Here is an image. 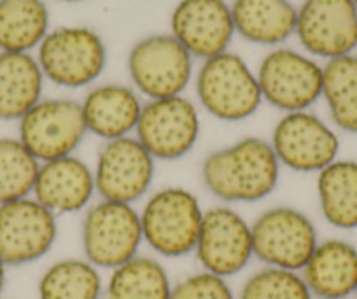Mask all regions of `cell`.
Returning <instances> with one entry per match:
<instances>
[{
	"mask_svg": "<svg viewBox=\"0 0 357 299\" xmlns=\"http://www.w3.org/2000/svg\"><path fill=\"white\" fill-rule=\"evenodd\" d=\"M172 36L191 56L226 53L235 33L231 8L225 0H181L172 13Z\"/></svg>",
	"mask_w": 357,
	"mask_h": 299,
	"instance_id": "16",
	"label": "cell"
},
{
	"mask_svg": "<svg viewBox=\"0 0 357 299\" xmlns=\"http://www.w3.org/2000/svg\"><path fill=\"white\" fill-rule=\"evenodd\" d=\"M18 130L20 142L39 163L72 156L88 133L81 104L68 98L40 100L20 119Z\"/></svg>",
	"mask_w": 357,
	"mask_h": 299,
	"instance_id": "7",
	"label": "cell"
},
{
	"mask_svg": "<svg viewBox=\"0 0 357 299\" xmlns=\"http://www.w3.org/2000/svg\"><path fill=\"white\" fill-rule=\"evenodd\" d=\"M81 240L84 259L112 271L139 256L144 243L140 214L133 205L102 199L86 212Z\"/></svg>",
	"mask_w": 357,
	"mask_h": 299,
	"instance_id": "4",
	"label": "cell"
},
{
	"mask_svg": "<svg viewBox=\"0 0 357 299\" xmlns=\"http://www.w3.org/2000/svg\"><path fill=\"white\" fill-rule=\"evenodd\" d=\"M254 257L264 266L300 271L319 243L317 228L293 207H273L250 224Z\"/></svg>",
	"mask_w": 357,
	"mask_h": 299,
	"instance_id": "5",
	"label": "cell"
},
{
	"mask_svg": "<svg viewBox=\"0 0 357 299\" xmlns=\"http://www.w3.org/2000/svg\"><path fill=\"white\" fill-rule=\"evenodd\" d=\"M172 287L170 275L160 261L137 256L111 271L104 299H170Z\"/></svg>",
	"mask_w": 357,
	"mask_h": 299,
	"instance_id": "24",
	"label": "cell"
},
{
	"mask_svg": "<svg viewBox=\"0 0 357 299\" xmlns=\"http://www.w3.org/2000/svg\"><path fill=\"white\" fill-rule=\"evenodd\" d=\"M39 167L20 139L0 137V205L33 194Z\"/></svg>",
	"mask_w": 357,
	"mask_h": 299,
	"instance_id": "27",
	"label": "cell"
},
{
	"mask_svg": "<svg viewBox=\"0 0 357 299\" xmlns=\"http://www.w3.org/2000/svg\"><path fill=\"white\" fill-rule=\"evenodd\" d=\"M135 133L154 160H181L193 151L200 137L197 105L183 95L151 100L142 107Z\"/></svg>",
	"mask_w": 357,
	"mask_h": 299,
	"instance_id": "8",
	"label": "cell"
},
{
	"mask_svg": "<svg viewBox=\"0 0 357 299\" xmlns=\"http://www.w3.org/2000/svg\"><path fill=\"white\" fill-rule=\"evenodd\" d=\"M195 254L202 270L222 278L235 277L254 257L250 224L228 205L208 208Z\"/></svg>",
	"mask_w": 357,
	"mask_h": 299,
	"instance_id": "12",
	"label": "cell"
},
{
	"mask_svg": "<svg viewBox=\"0 0 357 299\" xmlns=\"http://www.w3.org/2000/svg\"><path fill=\"white\" fill-rule=\"evenodd\" d=\"M6 273H8V264L0 259V296H2V292H4V287H6V277H8Z\"/></svg>",
	"mask_w": 357,
	"mask_h": 299,
	"instance_id": "30",
	"label": "cell"
},
{
	"mask_svg": "<svg viewBox=\"0 0 357 299\" xmlns=\"http://www.w3.org/2000/svg\"><path fill=\"white\" fill-rule=\"evenodd\" d=\"M63 2H81V0H63Z\"/></svg>",
	"mask_w": 357,
	"mask_h": 299,
	"instance_id": "31",
	"label": "cell"
},
{
	"mask_svg": "<svg viewBox=\"0 0 357 299\" xmlns=\"http://www.w3.org/2000/svg\"><path fill=\"white\" fill-rule=\"evenodd\" d=\"M139 214L144 242L158 256L177 259L195 252L205 210L193 192L175 185L160 189Z\"/></svg>",
	"mask_w": 357,
	"mask_h": 299,
	"instance_id": "2",
	"label": "cell"
},
{
	"mask_svg": "<svg viewBox=\"0 0 357 299\" xmlns=\"http://www.w3.org/2000/svg\"><path fill=\"white\" fill-rule=\"evenodd\" d=\"M347 299H352V298H347Z\"/></svg>",
	"mask_w": 357,
	"mask_h": 299,
	"instance_id": "34",
	"label": "cell"
},
{
	"mask_svg": "<svg viewBox=\"0 0 357 299\" xmlns=\"http://www.w3.org/2000/svg\"><path fill=\"white\" fill-rule=\"evenodd\" d=\"M322 217L333 228L357 229V161L336 160L317 174Z\"/></svg>",
	"mask_w": 357,
	"mask_h": 299,
	"instance_id": "22",
	"label": "cell"
},
{
	"mask_svg": "<svg viewBox=\"0 0 357 299\" xmlns=\"http://www.w3.org/2000/svg\"><path fill=\"white\" fill-rule=\"evenodd\" d=\"M197 95L208 114L228 123L250 118L263 102L256 75L238 54L228 51L204 61Z\"/></svg>",
	"mask_w": 357,
	"mask_h": 299,
	"instance_id": "3",
	"label": "cell"
},
{
	"mask_svg": "<svg viewBox=\"0 0 357 299\" xmlns=\"http://www.w3.org/2000/svg\"><path fill=\"white\" fill-rule=\"evenodd\" d=\"M44 74L29 53L0 51V121H20L43 96Z\"/></svg>",
	"mask_w": 357,
	"mask_h": 299,
	"instance_id": "21",
	"label": "cell"
},
{
	"mask_svg": "<svg viewBox=\"0 0 357 299\" xmlns=\"http://www.w3.org/2000/svg\"><path fill=\"white\" fill-rule=\"evenodd\" d=\"M174 36L146 37L130 51L128 70L133 84L151 100L178 96L191 81L193 61Z\"/></svg>",
	"mask_w": 357,
	"mask_h": 299,
	"instance_id": "9",
	"label": "cell"
},
{
	"mask_svg": "<svg viewBox=\"0 0 357 299\" xmlns=\"http://www.w3.org/2000/svg\"><path fill=\"white\" fill-rule=\"evenodd\" d=\"M95 192V174L81 158L72 154L40 163L33 198L54 215L84 210Z\"/></svg>",
	"mask_w": 357,
	"mask_h": 299,
	"instance_id": "17",
	"label": "cell"
},
{
	"mask_svg": "<svg viewBox=\"0 0 357 299\" xmlns=\"http://www.w3.org/2000/svg\"><path fill=\"white\" fill-rule=\"evenodd\" d=\"M44 77L63 88H82L98 79L107 49L97 32L86 26H61L47 32L39 46Z\"/></svg>",
	"mask_w": 357,
	"mask_h": 299,
	"instance_id": "6",
	"label": "cell"
},
{
	"mask_svg": "<svg viewBox=\"0 0 357 299\" xmlns=\"http://www.w3.org/2000/svg\"><path fill=\"white\" fill-rule=\"evenodd\" d=\"M322 98L336 128L357 135V56L333 58L322 67Z\"/></svg>",
	"mask_w": 357,
	"mask_h": 299,
	"instance_id": "26",
	"label": "cell"
},
{
	"mask_svg": "<svg viewBox=\"0 0 357 299\" xmlns=\"http://www.w3.org/2000/svg\"><path fill=\"white\" fill-rule=\"evenodd\" d=\"M100 270L88 259H61L51 264L37 284L39 299H102Z\"/></svg>",
	"mask_w": 357,
	"mask_h": 299,
	"instance_id": "25",
	"label": "cell"
},
{
	"mask_svg": "<svg viewBox=\"0 0 357 299\" xmlns=\"http://www.w3.org/2000/svg\"><path fill=\"white\" fill-rule=\"evenodd\" d=\"M154 161L137 137L109 140L98 153L95 189L102 199L133 205L151 189Z\"/></svg>",
	"mask_w": 357,
	"mask_h": 299,
	"instance_id": "14",
	"label": "cell"
},
{
	"mask_svg": "<svg viewBox=\"0 0 357 299\" xmlns=\"http://www.w3.org/2000/svg\"><path fill=\"white\" fill-rule=\"evenodd\" d=\"M170 299H236L228 278L202 270L188 275L172 287Z\"/></svg>",
	"mask_w": 357,
	"mask_h": 299,
	"instance_id": "29",
	"label": "cell"
},
{
	"mask_svg": "<svg viewBox=\"0 0 357 299\" xmlns=\"http://www.w3.org/2000/svg\"><path fill=\"white\" fill-rule=\"evenodd\" d=\"M354 2H356V6H357V0H354Z\"/></svg>",
	"mask_w": 357,
	"mask_h": 299,
	"instance_id": "33",
	"label": "cell"
},
{
	"mask_svg": "<svg viewBox=\"0 0 357 299\" xmlns=\"http://www.w3.org/2000/svg\"><path fill=\"white\" fill-rule=\"evenodd\" d=\"M270 144L280 167L298 174H319L340 153L335 130L308 111L287 112L273 128Z\"/></svg>",
	"mask_w": 357,
	"mask_h": 299,
	"instance_id": "10",
	"label": "cell"
},
{
	"mask_svg": "<svg viewBox=\"0 0 357 299\" xmlns=\"http://www.w3.org/2000/svg\"><path fill=\"white\" fill-rule=\"evenodd\" d=\"M256 77L263 100L280 111H307L322 96V67L293 49L266 54Z\"/></svg>",
	"mask_w": 357,
	"mask_h": 299,
	"instance_id": "11",
	"label": "cell"
},
{
	"mask_svg": "<svg viewBox=\"0 0 357 299\" xmlns=\"http://www.w3.org/2000/svg\"><path fill=\"white\" fill-rule=\"evenodd\" d=\"M301 275L314 298H352L357 289V247L342 238L319 242Z\"/></svg>",
	"mask_w": 357,
	"mask_h": 299,
	"instance_id": "18",
	"label": "cell"
},
{
	"mask_svg": "<svg viewBox=\"0 0 357 299\" xmlns=\"http://www.w3.org/2000/svg\"><path fill=\"white\" fill-rule=\"evenodd\" d=\"M58 236L56 215L36 198L0 205V259L25 266L43 259Z\"/></svg>",
	"mask_w": 357,
	"mask_h": 299,
	"instance_id": "13",
	"label": "cell"
},
{
	"mask_svg": "<svg viewBox=\"0 0 357 299\" xmlns=\"http://www.w3.org/2000/svg\"><path fill=\"white\" fill-rule=\"evenodd\" d=\"M301 46L315 56L354 54L357 47V6L354 0H305L298 9L296 32Z\"/></svg>",
	"mask_w": 357,
	"mask_h": 299,
	"instance_id": "15",
	"label": "cell"
},
{
	"mask_svg": "<svg viewBox=\"0 0 357 299\" xmlns=\"http://www.w3.org/2000/svg\"><path fill=\"white\" fill-rule=\"evenodd\" d=\"M280 163L272 144L245 137L208 154L202 164L205 187L225 204H256L279 185Z\"/></svg>",
	"mask_w": 357,
	"mask_h": 299,
	"instance_id": "1",
	"label": "cell"
},
{
	"mask_svg": "<svg viewBox=\"0 0 357 299\" xmlns=\"http://www.w3.org/2000/svg\"><path fill=\"white\" fill-rule=\"evenodd\" d=\"M50 13L43 0H0V51L29 53L47 36Z\"/></svg>",
	"mask_w": 357,
	"mask_h": 299,
	"instance_id": "23",
	"label": "cell"
},
{
	"mask_svg": "<svg viewBox=\"0 0 357 299\" xmlns=\"http://www.w3.org/2000/svg\"><path fill=\"white\" fill-rule=\"evenodd\" d=\"M81 107L88 133L109 142L135 132L144 105L133 89L121 84H104L91 89Z\"/></svg>",
	"mask_w": 357,
	"mask_h": 299,
	"instance_id": "19",
	"label": "cell"
},
{
	"mask_svg": "<svg viewBox=\"0 0 357 299\" xmlns=\"http://www.w3.org/2000/svg\"><path fill=\"white\" fill-rule=\"evenodd\" d=\"M231 16L235 32L254 44L277 46L296 32L298 11L289 0H235Z\"/></svg>",
	"mask_w": 357,
	"mask_h": 299,
	"instance_id": "20",
	"label": "cell"
},
{
	"mask_svg": "<svg viewBox=\"0 0 357 299\" xmlns=\"http://www.w3.org/2000/svg\"><path fill=\"white\" fill-rule=\"evenodd\" d=\"M236 299H314L300 271L264 266L254 271Z\"/></svg>",
	"mask_w": 357,
	"mask_h": 299,
	"instance_id": "28",
	"label": "cell"
},
{
	"mask_svg": "<svg viewBox=\"0 0 357 299\" xmlns=\"http://www.w3.org/2000/svg\"><path fill=\"white\" fill-rule=\"evenodd\" d=\"M354 296H356V299H357V289H356V294H354Z\"/></svg>",
	"mask_w": 357,
	"mask_h": 299,
	"instance_id": "32",
	"label": "cell"
}]
</instances>
